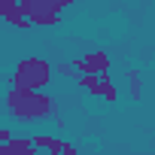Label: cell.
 I'll use <instances>...</instances> for the list:
<instances>
[{"instance_id": "cell-1", "label": "cell", "mask_w": 155, "mask_h": 155, "mask_svg": "<svg viewBox=\"0 0 155 155\" xmlns=\"http://www.w3.org/2000/svg\"><path fill=\"white\" fill-rule=\"evenodd\" d=\"M6 110L15 116V119H25V122H34V119H43V116H55L58 125L61 122V113L55 107L52 97H46L43 91H25V88H9L6 91Z\"/></svg>"}, {"instance_id": "cell-2", "label": "cell", "mask_w": 155, "mask_h": 155, "mask_svg": "<svg viewBox=\"0 0 155 155\" xmlns=\"http://www.w3.org/2000/svg\"><path fill=\"white\" fill-rule=\"evenodd\" d=\"M49 76H52L49 61H43V58H25V61H18L15 73L9 76V88L43 91V88L49 85Z\"/></svg>"}, {"instance_id": "cell-3", "label": "cell", "mask_w": 155, "mask_h": 155, "mask_svg": "<svg viewBox=\"0 0 155 155\" xmlns=\"http://www.w3.org/2000/svg\"><path fill=\"white\" fill-rule=\"evenodd\" d=\"M67 6V0H21V12L31 25H58Z\"/></svg>"}, {"instance_id": "cell-4", "label": "cell", "mask_w": 155, "mask_h": 155, "mask_svg": "<svg viewBox=\"0 0 155 155\" xmlns=\"http://www.w3.org/2000/svg\"><path fill=\"white\" fill-rule=\"evenodd\" d=\"M73 67L79 70V76H104V73H110V55L101 49H91L82 58H76Z\"/></svg>"}, {"instance_id": "cell-5", "label": "cell", "mask_w": 155, "mask_h": 155, "mask_svg": "<svg viewBox=\"0 0 155 155\" xmlns=\"http://www.w3.org/2000/svg\"><path fill=\"white\" fill-rule=\"evenodd\" d=\"M0 15H3L9 25H15V28H31V21L25 18V12H21V3H12V0H0Z\"/></svg>"}, {"instance_id": "cell-6", "label": "cell", "mask_w": 155, "mask_h": 155, "mask_svg": "<svg viewBox=\"0 0 155 155\" xmlns=\"http://www.w3.org/2000/svg\"><path fill=\"white\" fill-rule=\"evenodd\" d=\"M128 82H131V101H140V73L137 70L128 73Z\"/></svg>"}, {"instance_id": "cell-7", "label": "cell", "mask_w": 155, "mask_h": 155, "mask_svg": "<svg viewBox=\"0 0 155 155\" xmlns=\"http://www.w3.org/2000/svg\"><path fill=\"white\" fill-rule=\"evenodd\" d=\"M55 70H58L61 76H70V79H73V76H76V67H73V64H67V61H61V64H58ZM76 79H79V76H76Z\"/></svg>"}, {"instance_id": "cell-8", "label": "cell", "mask_w": 155, "mask_h": 155, "mask_svg": "<svg viewBox=\"0 0 155 155\" xmlns=\"http://www.w3.org/2000/svg\"><path fill=\"white\" fill-rule=\"evenodd\" d=\"M0 143H3V146L12 143V131H9V128H0Z\"/></svg>"}]
</instances>
